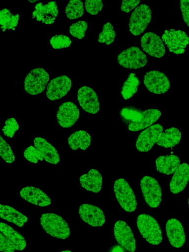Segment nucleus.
Instances as JSON below:
<instances>
[{
	"instance_id": "obj_37",
	"label": "nucleus",
	"mask_w": 189,
	"mask_h": 252,
	"mask_svg": "<svg viewBox=\"0 0 189 252\" xmlns=\"http://www.w3.org/2000/svg\"><path fill=\"white\" fill-rule=\"evenodd\" d=\"M19 129V126L16 120L14 118H9L5 120L2 131L5 136L12 138Z\"/></svg>"
},
{
	"instance_id": "obj_5",
	"label": "nucleus",
	"mask_w": 189,
	"mask_h": 252,
	"mask_svg": "<svg viewBox=\"0 0 189 252\" xmlns=\"http://www.w3.org/2000/svg\"><path fill=\"white\" fill-rule=\"evenodd\" d=\"M113 190L117 201L126 212L135 211L137 208L136 198L126 180L123 178L117 179L114 184Z\"/></svg>"
},
{
	"instance_id": "obj_1",
	"label": "nucleus",
	"mask_w": 189,
	"mask_h": 252,
	"mask_svg": "<svg viewBox=\"0 0 189 252\" xmlns=\"http://www.w3.org/2000/svg\"><path fill=\"white\" fill-rule=\"evenodd\" d=\"M161 114L157 109H142L130 105L122 107L120 111L122 123L131 131H139L152 126Z\"/></svg>"
},
{
	"instance_id": "obj_41",
	"label": "nucleus",
	"mask_w": 189,
	"mask_h": 252,
	"mask_svg": "<svg viewBox=\"0 0 189 252\" xmlns=\"http://www.w3.org/2000/svg\"><path fill=\"white\" fill-rule=\"evenodd\" d=\"M106 252H127V251L121 245L116 244L110 247Z\"/></svg>"
},
{
	"instance_id": "obj_12",
	"label": "nucleus",
	"mask_w": 189,
	"mask_h": 252,
	"mask_svg": "<svg viewBox=\"0 0 189 252\" xmlns=\"http://www.w3.org/2000/svg\"><path fill=\"white\" fill-rule=\"evenodd\" d=\"M115 238L127 252H134L136 241L130 227L123 220L117 221L113 228Z\"/></svg>"
},
{
	"instance_id": "obj_19",
	"label": "nucleus",
	"mask_w": 189,
	"mask_h": 252,
	"mask_svg": "<svg viewBox=\"0 0 189 252\" xmlns=\"http://www.w3.org/2000/svg\"><path fill=\"white\" fill-rule=\"evenodd\" d=\"M166 235L170 244L176 248H180L185 244L186 237L183 224L177 219L172 218L165 223Z\"/></svg>"
},
{
	"instance_id": "obj_22",
	"label": "nucleus",
	"mask_w": 189,
	"mask_h": 252,
	"mask_svg": "<svg viewBox=\"0 0 189 252\" xmlns=\"http://www.w3.org/2000/svg\"><path fill=\"white\" fill-rule=\"evenodd\" d=\"M189 181V165L183 163L173 173L169 184L171 192L177 194L182 191Z\"/></svg>"
},
{
	"instance_id": "obj_40",
	"label": "nucleus",
	"mask_w": 189,
	"mask_h": 252,
	"mask_svg": "<svg viewBox=\"0 0 189 252\" xmlns=\"http://www.w3.org/2000/svg\"><path fill=\"white\" fill-rule=\"evenodd\" d=\"M180 9L183 20L189 28V0H181Z\"/></svg>"
},
{
	"instance_id": "obj_6",
	"label": "nucleus",
	"mask_w": 189,
	"mask_h": 252,
	"mask_svg": "<svg viewBox=\"0 0 189 252\" xmlns=\"http://www.w3.org/2000/svg\"><path fill=\"white\" fill-rule=\"evenodd\" d=\"M49 79V74L45 69L42 67L33 68L25 77V90L31 95L39 94L45 90Z\"/></svg>"
},
{
	"instance_id": "obj_27",
	"label": "nucleus",
	"mask_w": 189,
	"mask_h": 252,
	"mask_svg": "<svg viewBox=\"0 0 189 252\" xmlns=\"http://www.w3.org/2000/svg\"><path fill=\"white\" fill-rule=\"evenodd\" d=\"M0 214L1 219L20 227H23L28 221V218L26 215L9 205L1 204Z\"/></svg>"
},
{
	"instance_id": "obj_7",
	"label": "nucleus",
	"mask_w": 189,
	"mask_h": 252,
	"mask_svg": "<svg viewBox=\"0 0 189 252\" xmlns=\"http://www.w3.org/2000/svg\"><path fill=\"white\" fill-rule=\"evenodd\" d=\"M152 19V10L145 3L137 6L131 13L129 19L128 27L134 35L143 33L150 24Z\"/></svg>"
},
{
	"instance_id": "obj_34",
	"label": "nucleus",
	"mask_w": 189,
	"mask_h": 252,
	"mask_svg": "<svg viewBox=\"0 0 189 252\" xmlns=\"http://www.w3.org/2000/svg\"><path fill=\"white\" fill-rule=\"evenodd\" d=\"M88 30V23L85 20H79L72 23L69 27L70 34L79 39L84 38Z\"/></svg>"
},
{
	"instance_id": "obj_10",
	"label": "nucleus",
	"mask_w": 189,
	"mask_h": 252,
	"mask_svg": "<svg viewBox=\"0 0 189 252\" xmlns=\"http://www.w3.org/2000/svg\"><path fill=\"white\" fill-rule=\"evenodd\" d=\"M169 51L177 55L183 54L189 43V37L184 31L166 29L162 35Z\"/></svg>"
},
{
	"instance_id": "obj_16",
	"label": "nucleus",
	"mask_w": 189,
	"mask_h": 252,
	"mask_svg": "<svg viewBox=\"0 0 189 252\" xmlns=\"http://www.w3.org/2000/svg\"><path fill=\"white\" fill-rule=\"evenodd\" d=\"M78 213L81 220L93 227H100L105 222L103 211L98 207L87 203L79 207Z\"/></svg>"
},
{
	"instance_id": "obj_43",
	"label": "nucleus",
	"mask_w": 189,
	"mask_h": 252,
	"mask_svg": "<svg viewBox=\"0 0 189 252\" xmlns=\"http://www.w3.org/2000/svg\"><path fill=\"white\" fill-rule=\"evenodd\" d=\"M31 2H35L36 0H29Z\"/></svg>"
},
{
	"instance_id": "obj_33",
	"label": "nucleus",
	"mask_w": 189,
	"mask_h": 252,
	"mask_svg": "<svg viewBox=\"0 0 189 252\" xmlns=\"http://www.w3.org/2000/svg\"><path fill=\"white\" fill-rule=\"evenodd\" d=\"M0 155L1 158L7 163H13L15 160V156L11 146L1 135L0 136Z\"/></svg>"
},
{
	"instance_id": "obj_20",
	"label": "nucleus",
	"mask_w": 189,
	"mask_h": 252,
	"mask_svg": "<svg viewBox=\"0 0 189 252\" xmlns=\"http://www.w3.org/2000/svg\"><path fill=\"white\" fill-rule=\"evenodd\" d=\"M59 14V9L55 1H49L43 4L39 1L32 12V18L46 25L53 24Z\"/></svg>"
},
{
	"instance_id": "obj_29",
	"label": "nucleus",
	"mask_w": 189,
	"mask_h": 252,
	"mask_svg": "<svg viewBox=\"0 0 189 252\" xmlns=\"http://www.w3.org/2000/svg\"><path fill=\"white\" fill-rule=\"evenodd\" d=\"M140 81L135 73H130L124 81L121 90V94L125 99L131 98L137 92Z\"/></svg>"
},
{
	"instance_id": "obj_32",
	"label": "nucleus",
	"mask_w": 189,
	"mask_h": 252,
	"mask_svg": "<svg viewBox=\"0 0 189 252\" xmlns=\"http://www.w3.org/2000/svg\"><path fill=\"white\" fill-rule=\"evenodd\" d=\"M116 37V32L110 22L105 23L101 32L98 35V41L100 43H105L106 45L112 44Z\"/></svg>"
},
{
	"instance_id": "obj_17",
	"label": "nucleus",
	"mask_w": 189,
	"mask_h": 252,
	"mask_svg": "<svg viewBox=\"0 0 189 252\" xmlns=\"http://www.w3.org/2000/svg\"><path fill=\"white\" fill-rule=\"evenodd\" d=\"M77 99L81 107L86 112L95 114L99 111V102L96 93L92 88L83 86L77 92Z\"/></svg>"
},
{
	"instance_id": "obj_8",
	"label": "nucleus",
	"mask_w": 189,
	"mask_h": 252,
	"mask_svg": "<svg viewBox=\"0 0 189 252\" xmlns=\"http://www.w3.org/2000/svg\"><path fill=\"white\" fill-rule=\"evenodd\" d=\"M140 186L146 203L151 208H157L161 202L162 191L158 182L152 177L143 176Z\"/></svg>"
},
{
	"instance_id": "obj_38",
	"label": "nucleus",
	"mask_w": 189,
	"mask_h": 252,
	"mask_svg": "<svg viewBox=\"0 0 189 252\" xmlns=\"http://www.w3.org/2000/svg\"><path fill=\"white\" fill-rule=\"evenodd\" d=\"M84 5L87 13L95 15L102 9L103 3L100 0H87L85 1Z\"/></svg>"
},
{
	"instance_id": "obj_31",
	"label": "nucleus",
	"mask_w": 189,
	"mask_h": 252,
	"mask_svg": "<svg viewBox=\"0 0 189 252\" xmlns=\"http://www.w3.org/2000/svg\"><path fill=\"white\" fill-rule=\"evenodd\" d=\"M66 17L69 19L81 17L84 13V6L82 0H71L67 3L65 9Z\"/></svg>"
},
{
	"instance_id": "obj_28",
	"label": "nucleus",
	"mask_w": 189,
	"mask_h": 252,
	"mask_svg": "<svg viewBox=\"0 0 189 252\" xmlns=\"http://www.w3.org/2000/svg\"><path fill=\"white\" fill-rule=\"evenodd\" d=\"M181 137L182 134L178 128L170 127L160 133L157 144L164 148L173 147L180 142Z\"/></svg>"
},
{
	"instance_id": "obj_21",
	"label": "nucleus",
	"mask_w": 189,
	"mask_h": 252,
	"mask_svg": "<svg viewBox=\"0 0 189 252\" xmlns=\"http://www.w3.org/2000/svg\"><path fill=\"white\" fill-rule=\"evenodd\" d=\"M21 197L33 205L46 207L51 204L50 197L43 190L35 187H25L20 191Z\"/></svg>"
},
{
	"instance_id": "obj_11",
	"label": "nucleus",
	"mask_w": 189,
	"mask_h": 252,
	"mask_svg": "<svg viewBox=\"0 0 189 252\" xmlns=\"http://www.w3.org/2000/svg\"><path fill=\"white\" fill-rule=\"evenodd\" d=\"M143 83L150 92L157 94L166 93L170 87L167 76L158 70H151L146 73L144 76Z\"/></svg>"
},
{
	"instance_id": "obj_23",
	"label": "nucleus",
	"mask_w": 189,
	"mask_h": 252,
	"mask_svg": "<svg viewBox=\"0 0 189 252\" xmlns=\"http://www.w3.org/2000/svg\"><path fill=\"white\" fill-rule=\"evenodd\" d=\"M33 142L34 146L39 151L47 162L54 165L59 163V154L56 148L48 141L37 136L34 138Z\"/></svg>"
},
{
	"instance_id": "obj_24",
	"label": "nucleus",
	"mask_w": 189,
	"mask_h": 252,
	"mask_svg": "<svg viewBox=\"0 0 189 252\" xmlns=\"http://www.w3.org/2000/svg\"><path fill=\"white\" fill-rule=\"evenodd\" d=\"M81 186L86 190L94 193L100 192L103 185L101 173L95 169H91L79 177Z\"/></svg>"
},
{
	"instance_id": "obj_42",
	"label": "nucleus",
	"mask_w": 189,
	"mask_h": 252,
	"mask_svg": "<svg viewBox=\"0 0 189 252\" xmlns=\"http://www.w3.org/2000/svg\"><path fill=\"white\" fill-rule=\"evenodd\" d=\"M61 252H72L69 250H64V251H63Z\"/></svg>"
},
{
	"instance_id": "obj_18",
	"label": "nucleus",
	"mask_w": 189,
	"mask_h": 252,
	"mask_svg": "<svg viewBox=\"0 0 189 252\" xmlns=\"http://www.w3.org/2000/svg\"><path fill=\"white\" fill-rule=\"evenodd\" d=\"M141 46L150 56L161 58L165 53V47L160 37L152 32H146L141 37Z\"/></svg>"
},
{
	"instance_id": "obj_2",
	"label": "nucleus",
	"mask_w": 189,
	"mask_h": 252,
	"mask_svg": "<svg viewBox=\"0 0 189 252\" xmlns=\"http://www.w3.org/2000/svg\"><path fill=\"white\" fill-rule=\"evenodd\" d=\"M40 225L50 236L59 239H66L70 235L67 221L60 215L54 213H45L40 218Z\"/></svg>"
},
{
	"instance_id": "obj_39",
	"label": "nucleus",
	"mask_w": 189,
	"mask_h": 252,
	"mask_svg": "<svg viewBox=\"0 0 189 252\" xmlns=\"http://www.w3.org/2000/svg\"><path fill=\"white\" fill-rule=\"evenodd\" d=\"M140 2V0H123L121 3V11L126 13H128Z\"/></svg>"
},
{
	"instance_id": "obj_25",
	"label": "nucleus",
	"mask_w": 189,
	"mask_h": 252,
	"mask_svg": "<svg viewBox=\"0 0 189 252\" xmlns=\"http://www.w3.org/2000/svg\"><path fill=\"white\" fill-rule=\"evenodd\" d=\"M180 165L179 158L175 155H166L158 157L155 160L157 170L162 174H173Z\"/></svg>"
},
{
	"instance_id": "obj_13",
	"label": "nucleus",
	"mask_w": 189,
	"mask_h": 252,
	"mask_svg": "<svg viewBox=\"0 0 189 252\" xmlns=\"http://www.w3.org/2000/svg\"><path fill=\"white\" fill-rule=\"evenodd\" d=\"M80 116V110L73 102H63L59 107L56 114L57 121L62 127L69 128L75 125Z\"/></svg>"
},
{
	"instance_id": "obj_15",
	"label": "nucleus",
	"mask_w": 189,
	"mask_h": 252,
	"mask_svg": "<svg viewBox=\"0 0 189 252\" xmlns=\"http://www.w3.org/2000/svg\"><path fill=\"white\" fill-rule=\"evenodd\" d=\"M71 79L66 75H60L53 78L48 83L46 96L52 101L65 96L71 88Z\"/></svg>"
},
{
	"instance_id": "obj_9",
	"label": "nucleus",
	"mask_w": 189,
	"mask_h": 252,
	"mask_svg": "<svg viewBox=\"0 0 189 252\" xmlns=\"http://www.w3.org/2000/svg\"><path fill=\"white\" fill-rule=\"evenodd\" d=\"M117 59L122 66L133 69L143 67L148 62L147 56L136 46H131L122 51L118 54Z\"/></svg>"
},
{
	"instance_id": "obj_30",
	"label": "nucleus",
	"mask_w": 189,
	"mask_h": 252,
	"mask_svg": "<svg viewBox=\"0 0 189 252\" xmlns=\"http://www.w3.org/2000/svg\"><path fill=\"white\" fill-rule=\"evenodd\" d=\"M20 18L19 13L13 14L8 8H4L0 10V29L4 32L6 30H15L18 26Z\"/></svg>"
},
{
	"instance_id": "obj_3",
	"label": "nucleus",
	"mask_w": 189,
	"mask_h": 252,
	"mask_svg": "<svg viewBox=\"0 0 189 252\" xmlns=\"http://www.w3.org/2000/svg\"><path fill=\"white\" fill-rule=\"evenodd\" d=\"M136 225L141 236L149 244L158 245L162 242L161 226L153 216L148 214L139 215L136 219Z\"/></svg>"
},
{
	"instance_id": "obj_44",
	"label": "nucleus",
	"mask_w": 189,
	"mask_h": 252,
	"mask_svg": "<svg viewBox=\"0 0 189 252\" xmlns=\"http://www.w3.org/2000/svg\"><path fill=\"white\" fill-rule=\"evenodd\" d=\"M188 205H189V197L188 199Z\"/></svg>"
},
{
	"instance_id": "obj_35",
	"label": "nucleus",
	"mask_w": 189,
	"mask_h": 252,
	"mask_svg": "<svg viewBox=\"0 0 189 252\" xmlns=\"http://www.w3.org/2000/svg\"><path fill=\"white\" fill-rule=\"evenodd\" d=\"M72 41L68 36L64 34H56L52 36L50 39V43L53 48L61 49L68 47Z\"/></svg>"
},
{
	"instance_id": "obj_26",
	"label": "nucleus",
	"mask_w": 189,
	"mask_h": 252,
	"mask_svg": "<svg viewBox=\"0 0 189 252\" xmlns=\"http://www.w3.org/2000/svg\"><path fill=\"white\" fill-rule=\"evenodd\" d=\"M91 135L85 130H77L71 133L67 139L69 148L74 151L87 150L91 144Z\"/></svg>"
},
{
	"instance_id": "obj_36",
	"label": "nucleus",
	"mask_w": 189,
	"mask_h": 252,
	"mask_svg": "<svg viewBox=\"0 0 189 252\" xmlns=\"http://www.w3.org/2000/svg\"><path fill=\"white\" fill-rule=\"evenodd\" d=\"M23 154L24 158L31 163H37L39 161L44 160L39 151L33 145L28 147Z\"/></svg>"
},
{
	"instance_id": "obj_4",
	"label": "nucleus",
	"mask_w": 189,
	"mask_h": 252,
	"mask_svg": "<svg viewBox=\"0 0 189 252\" xmlns=\"http://www.w3.org/2000/svg\"><path fill=\"white\" fill-rule=\"evenodd\" d=\"M0 250L1 252L22 251L27 243L24 236L5 223L0 222Z\"/></svg>"
},
{
	"instance_id": "obj_14",
	"label": "nucleus",
	"mask_w": 189,
	"mask_h": 252,
	"mask_svg": "<svg viewBox=\"0 0 189 252\" xmlns=\"http://www.w3.org/2000/svg\"><path fill=\"white\" fill-rule=\"evenodd\" d=\"M163 129L161 125H153L142 131L135 142V147L140 152L150 151L157 143L160 133Z\"/></svg>"
}]
</instances>
